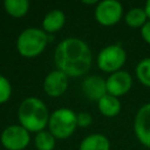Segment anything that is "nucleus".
Segmentation results:
<instances>
[{
	"instance_id": "14",
	"label": "nucleus",
	"mask_w": 150,
	"mask_h": 150,
	"mask_svg": "<svg viewBox=\"0 0 150 150\" xmlns=\"http://www.w3.org/2000/svg\"><path fill=\"white\" fill-rule=\"evenodd\" d=\"M63 23H64V14L59 9H54V11H50L45 16L42 26L46 32L54 33V32H57L59 29H61Z\"/></svg>"
},
{
	"instance_id": "8",
	"label": "nucleus",
	"mask_w": 150,
	"mask_h": 150,
	"mask_svg": "<svg viewBox=\"0 0 150 150\" xmlns=\"http://www.w3.org/2000/svg\"><path fill=\"white\" fill-rule=\"evenodd\" d=\"M134 129L138 141L150 148V103L143 105L136 114Z\"/></svg>"
},
{
	"instance_id": "3",
	"label": "nucleus",
	"mask_w": 150,
	"mask_h": 150,
	"mask_svg": "<svg viewBox=\"0 0 150 150\" xmlns=\"http://www.w3.org/2000/svg\"><path fill=\"white\" fill-rule=\"evenodd\" d=\"M47 35L42 29L27 28L18 38V50L25 57L38 56L47 45Z\"/></svg>"
},
{
	"instance_id": "6",
	"label": "nucleus",
	"mask_w": 150,
	"mask_h": 150,
	"mask_svg": "<svg viewBox=\"0 0 150 150\" xmlns=\"http://www.w3.org/2000/svg\"><path fill=\"white\" fill-rule=\"evenodd\" d=\"M1 143L7 150H22L29 143V134L22 125H11L1 134Z\"/></svg>"
},
{
	"instance_id": "7",
	"label": "nucleus",
	"mask_w": 150,
	"mask_h": 150,
	"mask_svg": "<svg viewBox=\"0 0 150 150\" xmlns=\"http://www.w3.org/2000/svg\"><path fill=\"white\" fill-rule=\"evenodd\" d=\"M122 16V5L116 0H103L97 4L95 9L96 20L104 26H111Z\"/></svg>"
},
{
	"instance_id": "18",
	"label": "nucleus",
	"mask_w": 150,
	"mask_h": 150,
	"mask_svg": "<svg viewBox=\"0 0 150 150\" xmlns=\"http://www.w3.org/2000/svg\"><path fill=\"white\" fill-rule=\"evenodd\" d=\"M136 75L144 86L150 87V59H144L137 64Z\"/></svg>"
},
{
	"instance_id": "20",
	"label": "nucleus",
	"mask_w": 150,
	"mask_h": 150,
	"mask_svg": "<svg viewBox=\"0 0 150 150\" xmlns=\"http://www.w3.org/2000/svg\"><path fill=\"white\" fill-rule=\"evenodd\" d=\"M77 120V125L80 127H87L91 123V116L88 112H81L76 116Z\"/></svg>"
},
{
	"instance_id": "11",
	"label": "nucleus",
	"mask_w": 150,
	"mask_h": 150,
	"mask_svg": "<svg viewBox=\"0 0 150 150\" xmlns=\"http://www.w3.org/2000/svg\"><path fill=\"white\" fill-rule=\"evenodd\" d=\"M82 90L86 97L94 101H100L108 93L105 81L98 76H88L82 83Z\"/></svg>"
},
{
	"instance_id": "10",
	"label": "nucleus",
	"mask_w": 150,
	"mask_h": 150,
	"mask_svg": "<svg viewBox=\"0 0 150 150\" xmlns=\"http://www.w3.org/2000/svg\"><path fill=\"white\" fill-rule=\"evenodd\" d=\"M67 87H68V76L59 69L49 73L43 82L45 91L52 97L61 96L67 90Z\"/></svg>"
},
{
	"instance_id": "13",
	"label": "nucleus",
	"mask_w": 150,
	"mask_h": 150,
	"mask_svg": "<svg viewBox=\"0 0 150 150\" xmlns=\"http://www.w3.org/2000/svg\"><path fill=\"white\" fill-rule=\"evenodd\" d=\"M109 148L110 144L108 138L98 134L86 137L80 145V150H109Z\"/></svg>"
},
{
	"instance_id": "17",
	"label": "nucleus",
	"mask_w": 150,
	"mask_h": 150,
	"mask_svg": "<svg viewBox=\"0 0 150 150\" xmlns=\"http://www.w3.org/2000/svg\"><path fill=\"white\" fill-rule=\"evenodd\" d=\"M35 145L38 150H53L55 146V137L48 131H40L35 136Z\"/></svg>"
},
{
	"instance_id": "15",
	"label": "nucleus",
	"mask_w": 150,
	"mask_h": 150,
	"mask_svg": "<svg viewBox=\"0 0 150 150\" xmlns=\"http://www.w3.org/2000/svg\"><path fill=\"white\" fill-rule=\"evenodd\" d=\"M4 6L9 15L14 18H21L28 12L29 2L27 0H6Z\"/></svg>"
},
{
	"instance_id": "4",
	"label": "nucleus",
	"mask_w": 150,
	"mask_h": 150,
	"mask_svg": "<svg viewBox=\"0 0 150 150\" xmlns=\"http://www.w3.org/2000/svg\"><path fill=\"white\" fill-rule=\"evenodd\" d=\"M48 125H49V131L54 137L67 138L74 132L77 125L76 115L74 114L73 110L67 108L57 109L49 117Z\"/></svg>"
},
{
	"instance_id": "2",
	"label": "nucleus",
	"mask_w": 150,
	"mask_h": 150,
	"mask_svg": "<svg viewBox=\"0 0 150 150\" xmlns=\"http://www.w3.org/2000/svg\"><path fill=\"white\" fill-rule=\"evenodd\" d=\"M19 121L26 130L40 132L49 121L47 107L41 100L28 97L19 107Z\"/></svg>"
},
{
	"instance_id": "19",
	"label": "nucleus",
	"mask_w": 150,
	"mask_h": 150,
	"mask_svg": "<svg viewBox=\"0 0 150 150\" xmlns=\"http://www.w3.org/2000/svg\"><path fill=\"white\" fill-rule=\"evenodd\" d=\"M12 94V87L6 77L0 75V103H5L8 101Z\"/></svg>"
},
{
	"instance_id": "16",
	"label": "nucleus",
	"mask_w": 150,
	"mask_h": 150,
	"mask_svg": "<svg viewBox=\"0 0 150 150\" xmlns=\"http://www.w3.org/2000/svg\"><path fill=\"white\" fill-rule=\"evenodd\" d=\"M146 13L142 8H132L130 9L125 15V22L128 26L132 28L143 27V25L146 22Z\"/></svg>"
},
{
	"instance_id": "5",
	"label": "nucleus",
	"mask_w": 150,
	"mask_h": 150,
	"mask_svg": "<svg viewBox=\"0 0 150 150\" xmlns=\"http://www.w3.org/2000/svg\"><path fill=\"white\" fill-rule=\"evenodd\" d=\"M127 59L125 52L118 45H111L101 50L97 57L98 68L103 71L115 73L124 64Z\"/></svg>"
},
{
	"instance_id": "9",
	"label": "nucleus",
	"mask_w": 150,
	"mask_h": 150,
	"mask_svg": "<svg viewBox=\"0 0 150 150\" xmlns=\"http://www.w3.org/2000/svg\"><path fill=\"white\" fill-rule=\"evenodd\" d=\"M105 83H107V91L109 93V95L117 97V96H122L127 94V91L131 87L132 80L129 73L118 70V71L112 73L108 77Z\"/></svg>"
},
{
	"instance_id": "12",
	"label": "nucleus",
	"mask_w": 150,
	"mask_h": 150,
	"mask_svg": "<svg viewBox=\"0 0 150 150\" xmlns=\"http://www.w3.org/2000/svg\"><path fill=\"white\" fill-rule=\"evenodd\" d=\"M98 109L100 111L107 116V117H112L116 116L120 110H121V103L117 97L112 95H104L100 101H98Z\"/></svg>"
},
{
	"instance_id": "22",
	"label": "nucleus",
	"mask_w": 150,
	"mask_h": 150,
	"mask_svg": "<svg viewBox=\"0 0 150 150\" xmlns=\"http://www.w3.org/2000/svg\"><path fill=\"white\" fill-rule=\"evenodd\" d=\"M144 11H145V13H146V16L150 19V0L145 4V9H144Z\"/></svg>"
},
{
	"instance_id": "21",
	"label": "nucleus",
	"mask_w": 150,
	"mask_h": 150,
	"mask_svg": "<svg viewBox=\"0 0 150 150\" xmlns=\"http://www.w3.org/2000/svg\"><path fill=\"white\" fill-rule=\"evenodd\" d=\"M141 34H142V38L150 45V21H146L142 29H141Z\"/></svg>"
},
{
	"instance_id": "1",
	"label": "nucleus",
	"mask_w": 150,
	"mask_h": 150,
	"mask_svg": "<svg viewBox=\"0 0 150 150\" xmlns=\"http://www.w3.org/2000/svg\"><path fill=\"white\" fill-rule=\"evenodd\" d=\"M55 63L59 70L67 76L77 77L89 70L91 66V52L82 40L69 38L57 45Z\"/></svg>"
}]
</instances>
